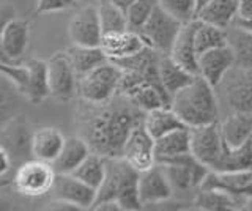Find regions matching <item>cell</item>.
<instances>
[{
  "label": "cell",
  "instance_id": "1",
  "mask_svg": "<svg viewBox=\"0 0 252 211\" xmlns=\"http://www.w3.org/2000/svg\"><path fill=\"white\" fill-rule=\"evenodd\" d=\"M104 104H92L82 101L76 112L77 131L90 150L104 158H118L123 153L131 131L144 121L145 112L134 106L128 98L117 93Z\"/></svg>",
  "mask_w": 252,
  "mask_h": 211
},
{
  "label": "cell",
  "instance_id": "2",
  "mask_svg": "<svg viewBox=\"0 0 252 211\" xmlns=\"http://www.w3.org/2000/svg\"><path fill=\"white\" fill-rule=\"evenodd\" d=\"M170 107L188 128L218 121L219 107L215 87H211L200 74H195L186 87L172 96Z\"/></svg>",
  "mask_w": 252,
  "mask_h": 211
},
{
  "label": "cell",
  "instance_id": "3",
  "mask_svg": "<svg viewBox=\"0 0 252 211\" xmlns=\"http://www.w3.org/2000/svg\"><path fill=\"white\" fill-rule=\"evenodd\" d=\"M104 200H115L122 211L144 208L139 197V172L122 156L106 158V177L96 191L94 205Z\"/></svg>",
  "mask_w": 252,
  "mask_h": 211
},
{
  "label": "cell",
  "instance_id": "4",
  "mask_svg": "<svg viewBox=\"0 0 252 211\" xmlns=\"http://www.w3.org/2000/svg\"><path fill=\"white\" fill-rule=\"evenodd\" d=\"M123 69L107 60L92 71L79 77L77 82V96L81 101L92 104H104L114 99L118 93Z\"/></svg>",
  "mask_w": 252,
  "mask_h": 211
},
{
  "label": "cell",
  "instance_id": "5",
  "mask_svg": "<svg viewBox=\"0 0 252 211\" xmlns=\"http://www.w3.org/2000/svg\"><path fill=\"white\" fill-rule=\"evenodd\" d=\"M57 172L51 162L30 158L16 167L13 174V187L24 197L36 199L49 194Z\"/></svg>",
  "mask_w": 252,
  "mask_h": 211
},
{
  "label": "cell",
  "instance_id": "6",
  "mask_svg": "<svg viewBox=\"0 0 252 211\" xmlns=\"http://www.w3.org/2000/svg\"><path fill=\"white\" fill-rule=\"evenodd\" d=\"M181 26H183V22L162 8L158 2L152 16L139 30V33L145 40L147 46L159 52L161 56H167L170 54L173 41H175Z\"/></svg>",
  "mask_w": 252,
  "mask_h": 211
},
{
  "label": "cell",
  "instance_id": "7",
  "mask_svg": "<svg viewBox=\"0 0 252 211\" xmlns=\"http://www.w3.org/2000/svg\"><path fill=\"white\" fill-rule=\"evenodd\" d=\"M47 61V79H49L51 96L57 101H71L77 96L79 76L69 63L65 51L55 52Z\"/></svg>",
  "mask_w": 252,
  "mask_h": 211
},
{
  "label": "cell",
  "instance_id": "8",
  "mask_svg": "<svg viewBox=\"0 0 252 211\" xmlns=\"http://www.w3.org/2000/svg\"><path fill=\"white\" fill-rule=\"evenodd\" d=\"M199 189L222 191L240 200L241 205H244L248 199H252V169L228 172L210 170L207 177L203 178Z\"/></svg>",
  "mask_w": 252,
  "mask_h": 211
},
{
  "label": "cell",
  "instance_id": "9",
  "mask_svg": "<svg viewBox=\"0 0 252 211\" xmlns=\"http://www.w3.org/2000/svg\"><path fill=\"white\" fill-rule=\"evenodd\" d=\"M189 134H191L192 156L211 170L216 166L224 145L219 123L215 121L210 124L189 128Z\"/></svg>",
  "mask_w": 252,
  "mask_h": 211
},
{
  "label": "cell",
  "instance_id": "10",
  "mask_svg": "<svg viewBox=\"0 0 252 211\" xmlns=\"http://www.w3.org/2000/svg\"><path fill=\"white\" fill-rule=\"evenodd\" d=\"M30 44V22L18 14L8 19L0 35V49L8 63L24 61V56Z\"/></svg>",
  "mask_w": 252,
  "mask_h": 211
},
{
  "label": "cell",
  "instance_id": "11",
  "mask_svg": "<svg viewBox=\"0 0 252 211\" xmlns=\"http://www.w3.org/2000/svg\"><path fill=\"white\" fill-rule=\"evenodd\" d=\"M122 158L128 161L139 174L145 172L156 164L155 158V139L150 136L144 121L131 131L123 148Z\"/></svg>",
  "mask_w": 252,
  "mask_h": 211
},
{
  "label": "cell",
  "instance_id": "12",
  "mask_svg": "<svg viewBox=\"0 0 252 211\" xmlns=\"http://www.w3.org/2000/svg\"><path fill=\"white\" fill-rule=\"evenodd\" d=\"M68 36L73 44L99 46L102 40V27L98 6H82L68 24Z\"/></svg>",
  "mask_w": 252,
  "mask_h": 211
},
{
  "label": "cell",
  "instance_id": "13",
  "mask_svg": "<svg viewBox=\"0 0 252 211\" xmlns=\"http://www.w3.org/2000/svg\"><path fill=\"white\" fill-rule=\"evenodd\" d=\"M32 137H33V131H32L29 121L21 119L19 115L14 117L0 131V144L10 153L16 167L32 158Z\"/></svg>",
  "mask_w": 252,
  "mask_h": 211
},
{
  "label": "cell",
  "instance_id": "14",
  "mask_svg": "<svg viewBox=\"0 0 252 211\" xmlns=\"http://www.w3.org/2000/svg\"><path fill=\"white\" fill-rule=\"evenodd\" d=\"M52 199L73 203L79 210H92L96 200V189L85 184L73 174H57L49 192Z\"/></svg>",
  "mask_w": 252,
  "mask_h": 211
},
{
  "label": "cell",
  "instance_id": "15",
  "mask_svg": "<svg viewBox=\"0 0 252 211\" xmlns=\"http://www.w3.org/2000/svg\"><path fill=\"white\" fill-rule=\"evenodd\" d=\"M197 66H199V74L211 87L216 89L235 68V56L228 44L220 46L200 54L197 59Z\"/></svg>",
  "mask_w": 252,
  "mask_h": 211
},
{
  "label": "cell",
  "instance_id": "16",
  "mask_svg": "<svg viewBox=\"0 0 252 211\" xmlns=\"http://www.w3.org/2000/svg\"><path fill=\"white\" fill-rule=\"evenodd\" d=\"M173 187L161 164H155L139 174V197L142 207L162 203L172 197Z\"/></svg>",
  "mask_w": 252,
  "mask_h": 211
},
{
  "label": "cell",
  "instance_id": "17",
  "mask_svg": "<svg viewBox=\"0 0 252 211\" xmlns=\"http://www.w3.org/2000/svg\"><path fill=\"white\" fill-rule=\"evenodd\" d=\"M197 26H199V19L197 18L183 22V26H181L169 54L173 60H177L181 66H185L192 74H199V66H197L199 56H197V49H195Z\"/></svg>",
  "mask_w": 252,
  "mask_h": 211
},
{
  "label": "cell",
  "instance_id": "18",
  "mask_svg": "<svg viewBox=\"0 0 252 211\" xmlns=\"http://www.w3.org/2000/svg\"><path fill=\"white\" fill-rule=\"evenodd\" d=\"M99 46L107 59L114 61L140 52L144 48H147V43L140 36V33L132 32V30H125V32L102 35Z\"/></svg>",
  "mask_w": 252,
  "mask_h": 211
},
{
  "label": "cell",
  "instance_id": "19",
  "mask_svg": "<svg viewBox=\"0 0 252 211\" xmlns=\"http://www.w3.org/2000/svg\"><path fill=\"white\" fill-rule=\"evenodd\" d=\"M225 101L230 112L252 115V69H240L225 87Z\"/></svg>",
  "mask_w": 252,
  "mask_h": 211
},
{
  "label": "cell",
  "instance_id": "20",
  "mask_svg": "<svg viewBox=\"0 0 252 211\" xmlns=\"http://www.w3.org/2000/svg\"><path fill=\"white\" fill-rule=\"evenodd\" d=\"M65 142L66 137L59 128H39L33 131V137H32V158L52 164L62 153Z\"/></svg>",
  "mask_w": 252,
  "mask_h": 211
},
{
  "label": "cell",
  "instance_id": "21",
  "mask_svg": "<svg viewBox=\"0 0 252 211\" xmlns=\"http://www.w3.org/2000/svg\"><path fill=\"white\" fill-rule=\"evenodd\" d=\"M189 153H191V134L188 126L170 131L155 140V158L158 164H165Z\"/></svg>",
  "mask_w": 252,
  "mask_h": 211
},
{
  "label": "cell",
  "instance_id": "22",
  "mask_svg": "<svg viewBox=\"0 0 252 211\" xmlns=\"http://www.w3.org/2000/svg\"><path fill=\"white\" fill-rule=\"evenodd\" d=\"M220 136L227 147H241L252 137V115L230 112L219 123Z\"/></svg>",
  "mask_w": 252,
  "mask_h": 211
},
{
  "label": "cell",
  "instance_id": "23",
  "mask_svg": "<svg viewBox=\"0 0 252 211\" xmlns=\"http://www.w3.org/2000/svg\"><path fill=\"white\" fill-rule=\"evenodd\" d=\"M90 153L92 150L89 144L81 136L66 137L63 150L59 154V158L52 162V167L57 174H73Z\"/></svg>",
  "mask_w": 252,
  "mask_h": 211
},
{
  "label": "cell",
  "instance_id": "24",
  "mask_svg": "<svg viewBox=\"0 0 252 211\" xmlns=\"http://www.w3.org/2000/svg\"><path fill=\"white\" fill-rule=\"evenodd\" d=\"M158 71H159V79H161L162 87L167 91L170 99L178 90L186 87V85L195 77V74L188 71L185 66H181L177 60H173L169 56V54L167 56H161L159 65H158Z\"/></svg>",
  "mask_w": 252,
  "mask_h": 211
},
{
  "label": "cell",
  "instance_id": "25",
  "mask_svg": "<svg viewBox=\"0 0 252 211\" xmlns=\"http://www.w3.org/2000/svg\"><path fill=\"white\" fill-rule=\"evenodd\" d=\"M65 54L69 60V63L73 65L76 74L81 77L92 71L93 68H96L102 63H106L109 60L107 56L102 52L101 46H79L71 44L69 48L65 49Z\"/></svg>",
  "mask_w": 252,
  "mask_h": 211
},
{
  "label": "cell",
  "instance_id": "26",
  "mask_svg": "<svg viewBox=\"0 0 252 211\" xmlns=\"http://www.w3.org/2000/svg\"><path fill=\"white\" fill-rule=\"evenodd\" d=\"M144 124L147 131L150 132V136L155 140L165 136L170 131L186 126L170 106H161L147 112L144 119Z\"/></svg>",
  "mask_w": 252,
  "mask_h": 211
},
{
  "label": "cell",
  "instance_id": "27",
  "mask_svg": "<svg viewBox=\"0 0 252 211\" xmlns=\"http://www.w3.org/2000/svg\"><path fill=\"white\" fill-rule=\"evenodd\" d=\"M236 11H238V0H210V3L205 5L195 14V18L207 24L227 29L233 24Z\"/></svg>",
  "mask_w": 252,
  "mask_h": 211
},
{
  "label": "cell",
  "instance_id": "28",
  "mask_svg": "<svg viewBox=\"0 0 252 211\" xmlns=\"http://www.w3.org/2000/svg\"><path fill=\"white\" fill-rule=\"evenodd\" d=\"M26 63L30 71V82L26 101L32 104H39L51 96L49 79H47V61L41 59H29L26 60Z\"/></svg>",
  "mask_w": 252,
  "mask_h": 211
},
{
  "label": "cell",
  "instance_id": "29",
  "mask_svg": "<svg viewBox=\"0 0 252 211\" xmlns=\"http://www.w3.org/2000/svg\"><path fill=\"white\" fill-rule=\"evenodd\" d=\"M227 44L235 56V68L252 69V32L236 24L227 27Z\"/></svg>",
  "mask_w": 252,
  "mask_h": 211
},
{
  "label": "cell",
  "instance_id": "30",
  "mask_svg": "<svg viewBox=\"0 0 252 211\" xmlns=\"http://www.w3.org/2000/svg\"><path fill=\"white\" fill-rule=\"evenodd\" d=\"M252 169V142H246L241 147L222 145V151L211 170L228 172V170H246Z\"/></svg>",
  "mask_w": 252,
  "mask_h": 211
},
{
  "label": "cell",
  "instance_id": "31",
  "mask_svg": "<svg viewBox=\"0 0 252 211\" xmlns=\"http://www.w3.org/2000/svg\"><path fill=\"white\" fill-rule=\"evenodd\" d=\"M24 96L16 90L14 85L0 74V131H2L14 117L19 115L21 101Z\"/></svg>",
  "mask_w": 252,
  "mask_h": 211
},
{
  "label": "cell",
  "instance_id": "32",
  "mask_svg": "<svg viewBox=\"0 0 252 211\" xmlns=\"http://www.w3.org/2000/svg\"><path fill=\"white\" fill-rule=\"evenodd\" d=\"M73 175L98 191L106 177V158L102 154L92 151L81 162V166L73 172Z\"/></svg>",
  "mask_w": 252,
  "mask_h": 211
},
{
  "label": "cell",
  "instance_id": "33",
  "mask_svg": "<svg viewBox=\"0 0 252 211\" xmlns=\"http://www.w3.org/2000/svg\"><path fill=\"white\" fill-rule=\"evenodd\" d=\"M227 46V29H220L216 26L207 24L199 21V26L195 30V49L197 56L200 54Z\"/></svg>",
  "mask_w": 252,
  "mask_h": 211
},
{
  "label": "cell",
  "instance_id": "34",
  "mask_svg": "<svg viewBox=\"0 0 252 211\" xmlns=\"http://www.w3.org/2000/svg\"><path fill=\"white\" fill-rule=\"evenodd\" d=\"M98 13H99V21L102 27V35L129 30L126 13L122 8L115 6L114 3H110L109 0H99Z\"/></svg>",
  "mask_w": 252,
  "mask_h": 211
},
{
  "label": "cell",
  "instance_id": "35",
  "mask_svg": "<svg viewBox=\"0 0 252 211\" xmlns=\"http://www.w3.org/2000/svg\"><path fill=\"white\" fill-rule=\"evenodd\" d=\"M194 205L199 210L220 211V210H235L236 205H241L240 200H236L232 195L216 189H199Z\"/></svg>",
  "mask_w": 252,
  "mask_h": 211
},
{
  "label": "cell",
  "instance_id": "36",
  "mask_svg": "<svg viewBox=\"0 0 252 211\" xmlns=\"http://www.w3.org/2000/svg\"><path fill=\"white\" fill-rule=\"evenodd\" d=\"M156 5H158V0H134L132 5L128 8V11H126L128 29L139 33V30L144 27L148 18L152 16Z\"/></svg>",
  "mask_w": 252,
  "mask_h": 211
},
{
  "label": "cell",
  "instance_id": "37",
  "mask_svg": "<svg viewBox=\"0 0 252 211\" xmlns=\"http://www.w3.org/2000/svg\"><path fill=\"white\" fill-rule=\"evenodd\" d=\"M158 2L181 22H188L195 18L194 0H158Z\"/></svg>",
  "mask_w": 252,
  "mask_h": 211
},
{
  "label": "cell",
  "instance_id": "38",
  "mask_svg": "<svg viewBox=\"0 0 252 211\" xmlns=\"http://www.w3.org/2000/svg\"><path fill=\"white\" fill-rule=\"evenodd\" d=\"M77 3V0H36V13L46 14V13H57L65 11L68 8H73Z\"/></svg>",
  "mask_w": 252,
  "mask_h": 211
},
{
  "label": "cell",
  "instance_id": "39",
  "mask_svg": "<svg viewBox=\"0 0 252 211\" xmlns=\"http://www.w3.org/2000/svg\"><path fill=\"white\" fill-rule=\"evenodd\" d=\"M13 159L10 153L6 151V148L0 144V177H8V174L11 172L13 169Z\"/></svg>",
  "mask_w": 252,
  "mask_h": 211
},
{
  "label": "cell",
  "instance_id": "40",
  "mask_svg": "<svg viewBox=\"0 0 252 211\" xmlns=\"http://www.w3.org/2000/svg\"><path fill=\"white\" fill-rule=\"evenodd\" d=\"M13 16H16V10L13 8L11 5H8V3L0 5V35H2V29L5 26V22L8 19H11ZM0 61H6L5 57H3V54H2V49H0Z\"/></svg>",
  "mask_w": 252,
  "mask_h": 211
},
{
  "label": "cell",
  "instance_id": "41",
  "mask_svg": "<svg viewBox=\"0 0 252 211\" xmlns=\"http://www.w3.org/2000/svg\"><path fill=\"white\" fill-rule=\"evenodd\" d=\"M43 210H51V211H79V208L73 203H68L65 200L52 199L49 203H46V207Z\"/></svg>",
  "mask_w": 252,
  "mask_h": 211
},
{
  "label": "cell",
  "instance_id": "42",
  "mask_svg": "<svg viewBox=\"0 0 252 211\" xmlns=\"http://www.w3.org/2000/svg\"><path fill=\"white\" fill-rule=\"evenodd\" d=\"M252 18V0H238V11L235 19H251Z\"/></svg>",
  "mask_w": 252,
  "mask_h": 211
},
{
  "label": "cell",
  "instance_id": "43",
  "mask_svg": "<svg viewBox=\"0 0 252 211\" xmlns=\"http://www.w3.org/2000/svg\"><path fill=\"white\" fill-rule=\"evenodd\" d=\"M19 208L21 207H18V203L5 194V189L0 191V210L3 211V210H19Z\"/></svg>",
  "mask_w": 252,
  "mask_h": 211
},
{
  "label": "cell",
  "instance_id": "44",
  "mask_svg": "<svg viewBox=\"0 0 252 211\" xmlns=\"http://www.w3.org/2000/svg\"><path fill=\"white\" fill-rule=\"evenodd\" d=\"M110 3H114L115 6H118V8H122L125 13L128 11V8L132 5L134 0H109Z\"/></svg>",
  "mask_w": 252,
  "mask_h": 211
},
{
  "label": "cell",
  "instance_id": "45",
  "mask_svg": "<svg viewBox=\"0 0 252 211\" xmlns=\"http://www.w3.org/2000/svg\"><path fill=\"white\" fill-rule=\"evenodd\" d=\"M233 24H236L244 30H248V32H252V18L251 19H235Z\"/></svg>",
  "mask_w": 252,
  "mask_h": 211
},
{
  "label": "cell",
  "instance_id": "46",
  "mask_svg": "<svg viewBox=\"0 0 252 211\" xmlns=\"http://www.w3.org/2000/svg\"><path fill=\"white\" fill-rule=\"evenodd\" d=\"M13 186V178H8V177H0V191L6 189V187Z\"/></svg>",
  "mask_w": 252,
  "mask_h": 211
},
{
  "label": "cell",
  "instance_id": "47",
  "mask_svg": "<svg viewBox=\"0 0 252 211\" xmlns=\"http://www.w3.org/2000/svg\"><path fill=\"white\" fill-rule=\"evenodd\" d=\"M194 3H195V14L199 13L205 5H208L210 3V0H194Z\"/></svg>",
  "mask_w": 252,
  "mask_h": 211
},
{
  "label": "cell",
  "instance_id": "48",
  "mask_svg": "<svg viewBox=\"0 0 252 211\" xmlns=\"http://www.w3.org/2000/svg\"><path fill=\"white\" fill-rule=\"evenodd\" d=\"M251 142H252V137H251Z\"/></svg>",
  "mask_w": 252,
  "mask_h": 211
}]
</instances>
